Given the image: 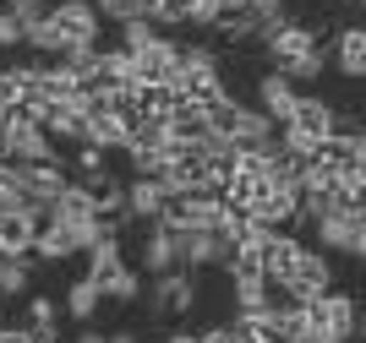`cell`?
I'll use <instances>...</instances> for the list:
<instances>
[{"label":"cell","mask_w":366,"mask_h":343,"mask_svg":"<svg viewBox=\"0 0 366 343\" xmlns=\"http://www.w3.org/2000/svg\"><path fill=\"white\" fill-rule=\"evenodd\" d=\"M355 262H361V267H366V240H361V251H355Z\"/></svg>","instance_id":"cell-33"},{"label":"cell","mask_w":366,"mask_h":343,"mask_svg":"<svg viewBox=\"0 0 366 343\" xmlns=\"http://www.w3.org/2000/svg\"><path fill=\"white\" fill-rule=\"evenodd\" d=\"M295 98H301V93H295V82H290L285 71H262V76H257V109L274 120V126H285V120H290Z\"/></svg>","instance_id":"cell-14"},{"label":"cell","mask_w":366,"mask_h":343,"mask_svg":"<svg viewBox=\"0 0 366 343\" xmlns=\"http://www.w3.org/2000/svg\"><path fill=\"white\" fill-rule=\"evenodd\" d=\"M334 71L339 76H350V82H366V28L361 22H350V28H339L334 39Z\"/></svg>","instance_id":"cell-15"},{"label":"cell","mask_w":366,"mask_h":343,"mask_svg":"<svg viewBox=\"0 0 366 343\" xmlns=\"http://www.w3.org/2000/svg\"><path fill=\"white\" fill-rule=\"evenodd\" d=\"M148 311L153 316H186V311H197V278H192V267L159 272V278L148 284Z\"/></svg>","instance_id":"cell-6"},{"label":"cell","mask_w":366,"mask_h":343,"mask_svg":"<svg viewBox=\"0 0 366 343\" xmlns=\"http://www.w3.org/2000/svg\"><path fill=\"white\" fill-rule=\"evenodd\" d=\"M262 49H268V60H274V71H285L290 82H317V76L328 71V49H322L317 28H306V22H295V16Z\"/></svg>","instance_id":"cell-1"},{"label":"cell","mask_w":366,"mask_h":343,"mask_svg":"<svg viewBox=\"0 0 366 343\" xmlns=\"http://www.w3.org/2000/svg\"><path fill=\"white\" fill-rule=\"evenodd\" d=\"M334 289V262H328V251H312V245H301V256H295V267H290V278H285V289L279 295L285 300H295V305H306V300H317V295H328Z\"/></svg>","instance_id":"cell-4"},{"label":"cell","mask_w":366,"mask_h":343,"mask_svg":"<svg viewBox=\"0 0 366 343\" xmlns=\"http://www.w3.org/2000/svg\"><path fill=\"white\" fill-rule=\"evenodd\" d=\"M153 39H159V22H153V16H132V22H121V49H132V55L148 49Z\"/></svg>","instance_id":"cell-23"},{"label":"cell","mask_w":366,"mask_h":343,"mask_svg":"<svg viewBox=\"0 0 366 343\" xmlns=\"http://www.w3.org/2000/svg\"><path fill=\"white\" fill-rule=\"evenodd\" d=\"M49 22L61 33L66 55H71V49H93L99 44V28H104V16H99L93 0H55V6H49Z\"/></svg>","instance_id":"cell-3"},{"label":"cell","mask_w":366,"mask_h":343,"mask_svg":"<svg viewBox=\"0 0 366 343\" xmlns=\"http://www.w3.org/2000/svg\"><path fill=\"white\" fill-rule=\"evenodd\" d=\"M76 180H82V185H99V180H109L104 148H93V142H82V148H76Z\"/></svg>","instance_id":"cell-22"},{"label":"cell","mask_w":366,"mask_h":343,"mask_svg":"<svg viewBox=\"0 0 366 343\" xmlns=\"http://www.w3.org/2000/svg\"><path fill=\"white\" fill-rule=\"evenodd\" d=\"M22 44H28V28H22L6 6H0V49H22Z\"/></svg>","instance_id":"cell-27"},{"label":"cell","mask_w":366,"mask_h":343,"mask_svg":"<svg viewBox=\"0 0 366 343\" xmlns=\"http://www.w3.org/2000/svg\"><path fill=\"white\" fill-rule=\"evenodd\" d=\"M181 267V235H175V224H148V235H142V272L148 278H159V272Z\"/></svg>","instance_id":"cell-11"},{"label":"cell","mask_w":366,"mask_h":343,"mask_svg":"<svg viewBox=\"0 0 366 343\" xmlns=\"http://www.w3.org/2000/svg\"><path fill=\"white\" fill-rule=\"evenodd\" d=\"M252 218H257L262 229H290L295 218H301V191L295 185H285V180H262V191L252 196Z\"/></svg>","instance_id":"cell-9"},{"label":"cell","mask_w":366,"mask_h":343,"mask_svg":"<svg viewBox=\"0 0 366 343\" xmlns=\"http://www.w3.org/2000/svg\"><path fill=\"white\" fill-rule=\"evenodd\" d=\"M6 158L11 164H49L61 153H55V136L44 131V120L22 115V120H6Z\"/></svg>","instance_id":"cell-8"},{"label":"cell","mask_w":366,"mask_h":343,"mask_svg":"<svg viewBox=\"0 0 366 343\" xmlns=\"http://www.w3.org/2000/svg\"><path fill=\"white\" fill-rule=\"evenodd\" d=\"M22 169V202L33 208H55V196L66 191V164L49 158V164H16Z\"/></svg>","instance_id":"cell-12"},{"label":"cell","mask_w":366,"mask_h":343,"mask_svg":"<svg viewBox=\"0 0 366 343\" xmlns=\"http://www.w3.org/2000/svg\"><path fill=\"white\" fill-rule=\"evenodd\" d=\"M132 76H137V82H153V88H175V82H181V44H169L164 33H159L148 49L132 55Z\"/></svg>","instance_id":"cell-10"},{"label":"cell","mask_w":366,"mask_h":343,"mask_svg":"<svg viewBox=\"0 0 366 343\" xmlns=\"http://www.w3.org/2000/svg\"><path fill=\"white\" fill-rule=\"evenodd\" d=\"M99 289H104V300H121V305H132V300L142 295V272L132 267V262H121V267L109 272V278H104Z\"/></svg>","instance_id":"cell-20"},{"label":"cell","mask_w":366,"mask_h":343,"mask_svg":"<svg viewBox=\"0 0 366 343\" xmlns=\"http://www.w3.org/2000/svg\"><path fill=\"white\" fill-rule=\"evenodd\" d=\"M82 245H76V229L61 224V218H44L39 224V240H33V256L39 262H66V256H76Z\"/></svg>","instance_id":"cell-16"},{"label":"cell","mask_w":366,"mask_h":343,"mask_svg":"<svg viewBox=\"0 0 366 343\" xmlns=\"http://www.w3.org/2000/svg\"><path fill=\"white\" fill-rule=\"evenodd\" d=\"M33 343H61V327H28Z\"/></svg>","instance_id":"cell-28"},{"label":"cell","mask_w":366,"mask_h":343,"mask_svg":"<svg viewBox=\"0 0 366 343\" xmlns=\"http://www.w3.org/2000/svg\"><path fill=\"white\" fill-rule=\"evenodd\" d=\"M99 16H115V22H132V16H148L153 0H93Z\"/></svg>","instance_id":"cell-24"},{"label":"cell","mask_w":366,"mask_h":343,"mask_svg":"<svg viewBox=\"0 0 366 343\" xmlns=\"http://www.w3.org/2000/svg\"><path fill=\"white\" fill-rule=\"evenodd\" d=\"M6 11H11L22 28H33V22H44V16H49V0H6Z\"/></svg>","instance_id":"cell-26"},{"label":"cell","mask_w":366,"mask_h":343,"mask_svg":"<svg viewBox=\"0 0 366 343\" xmlns=\"http://www.w3.org/2000/svg\"><path fill=\"white\" fill-rule=\"evenodd\" d=\"M345 6H355V0H345Z\"/></svg>","instance_id":"cell-34"},{"label":"cell","mask_w":366,"mask_h":343,"mask_svg":"<svg viewBox=\"0 0 366 343\" xmlns=\"http://www.w3.org/2000/svg\"><path fill=\"white\" fill-rule=\"evenodd\" d=\"M306 316L317 322L322 332L334 343H355V327H361V305H355L350 295H339V289H328V295L306 300Z\"/></svg>","instance_id":"cell-7"},{"label":"cell","mask_w":366,"mask_h":343,"mask_svg":"<svg viewBox=\"0 0 366 343\" xmlns=\"http://www.w3.org/2000/svg\"><path fill=\"white\" fill-rule=\"evenodd\" d=\"M312 235H317L322 251H345V256H355V251H361V240H366V208L345 202V208H334L328 218H317V224H312Z\"/></svg>","instance_id":"cell-5"},{"label":"cell","mask_w":366,"mask_h":343,"mask_svg":"<svg viewBox=\"0 0 366 343\" xmlns=\"http://www.w3.org/2000/svg\"><path fill=\"white\" fill-rule=\"evenodd\" d=\"M33 284V256H0V300L28 295Z\"/></svg>","instance_id":"cell-19"},{"label":"cell","mask_w":366,"mask_h":343,"mask_svg":"<svg viewBox=\"0 0 366 343\" xmlns=\"http://www.w3.org/2000/svg\"><path fill=\"white\" fill-rule=\"evenodd\" d=\"M148 16L159 28H192V22H197V0H153Z\"/></svg>","instance_id":"cell-21"},{"label":"cell","mask_w":366,"mask_h":343,"mask_svg":"<svg viewBox=\"0 0 366 343\" xmlns=\"http://www.w3.org/2000/svg\"><path fill=\"white\" fill-rule=\"evenodd\" d=\"M169 343H208L202 332H169Z\"/></svg>","instance_id":"cell-32"},{"label":"cell","mask_w":366,"mask_h":343,"mask_svg":"<svg viewBox=\"0 0 366 343\" xmlns=\"http://www.w3.org/2000/svg\"><path fill=\"white\" fill-rule=\"evenodd\" d=\"M49 218H61V224H93V218H99V208H93V191L82 185V180H66V191L55 196Z\"/></svg>","instance_id":"cell-17"},{"label":"cell","mask_w":366,"mask_h":343,"mask_svg":"<svg viewBox=\"0 0 366 343\" xmlns=\"http://www.w3.org/2000/svg\"><path fill=\"white\" fill-rule=\"evenodd\" d=\"M0 6H6V0H0Z\"/></svg>","instance_id":"cell-35"},{"label":"cell","mask_w":366,"mask_h":343,"mask_svg":"<svg viewBox=\"0 0 366 343\" xmlns=\"http://www.w3.org/2000/svg\"><path fill=\"white\" fill-rule=\"evenodd\" d=\"M76 343H109V332H99V327H82V332H76Z\"/></svg>","instance_id":"cell-30"},{"label":"cell","mask_w":366,"mask_h":343,"mask_svg":"<svg viewBox=\"0 0 366 343\" xmlns=\"http://www.w3.org/2000/svg\"><path fill=\"white\" fill-rule=\"evenodd\" d=\"M99 305H104V289H99V284H93V278H88V272H82V278H76V284L66 289V316L88 327L93 316H99Z\"/></svg>","instance_id":"cell-18"},{"label":"cell","mask_w":366,"mask_h":343,"mask_svg":"<svg viewBox=\"0 0 366 343\" xmlns=\"http://www.w3.org/2000/svg\"><path fill=\"white\" fill-rule=\"evenodd\" d=\"M334 131H339V109L328 104V98H317V93H301L295 109H290V120L279 126V136H285L295 153H312L317 142H328Z\"/></svg>","instance_id":"cell-2"},{"label":"cell","mask_w":366,"mask_h":343,"mask_svg":"<svg viewBox=\"0 0 366 343\" xmlns=\"http://www.w3.org/2000/svg\"><path fill=\"white\" fill-rule=\"evenodd\" d=\"M164 202H169L164 180H148V175L126 180V213H132V224H159V218H164Z\"/></svg>","instance_id":"cell-13"},{"label":"cell","mask_w":366,"mask_h":343,"mask_svg":"<svg viewBox=\"0 0 366 343\" xmlns=\"http://www.w3.org/2000/svg\"><path fill=\"white\" fill-rule=\"evenodd\" d=\"M28 327H61V305L49 295H33L28 300Z\"/></svg>","instance_id":"cell-25"},{"label":"cell","mask_w":366,"mask_h":343,"mask_svg":"<svg viewBox=\"0 0 366 343\" xmlns=\"http://www.w3.org/2000/svg\"><path fill=\"white\" fill-rule=\"evenodd\" d=\"M109 343H142L137 327H121V332H109Z\"/></svg>","instance_id":"cell-31"},{"label":"cell","mask_w":366,"mask_h":343,"mask_svg":"<svg viewBox=\"0 0 366 343\" xmlns=\"http://www.w3.org/2000/svg\"><path fill=\"white\" fill-rule=\"evenodd\" d=\"M0 343H33L28 327H0Z\"/></svg>","instance_id":"cell-29"}]
</instances>
